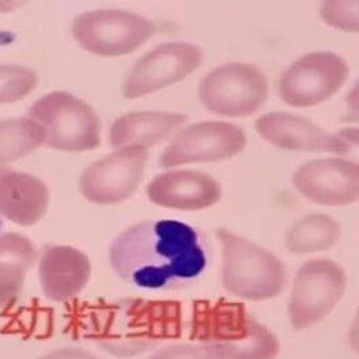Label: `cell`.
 Instances as JSON below:
<instances>
[{
  "label": "cell",
  "mask_w": 359,
  "mask_h": 359,
  "mask_svg": "<svg viewBox=\"0 0 359 359\" xmlns=\"http://www.w3.org/2000/svg\"><path fill=\"white\" fill-rule=\"evenodd\" d=\"M44 145V131L29 118L0 121V165L22 158Z\"/></svg>",
  "instance_id": "obj_20"
},
{
  "label": "cell",
  "mask_w": 359,
  "mask_h": 359,
  "mask_svg": "<svg viewBox=\"0 0 359 359\" xmlns=\"http://www.w3.org/2000/svg\"><path fill=\"white\" fill-rule=\"evenodd\" d=\"M39 83L37 73L20 65H0V104L22 100Z\"/></svg>",
  "instance_id": "obj_21"
},
{
  "label": "cell",
  "mask_w": 359,
  "mask_h": 359,
  "mask_svg": "<svg viewBox=\"0 0 359 359\" xmlns=\"http://www.w3.org/2000/svg\"><path fill=\"white\" fill-rule=\"evenodd\" d=\"M186 122V116L175 112H130L118 118L109 133L111 145L116 149H149L167 140Z\"/></svg>",
  "instance_id": "obj_17"
},
{
  "label": "cell",
  "mask_w": 359,
  "mask_h": 359,
  "mask_svg": "<svg viewBox=\"0 0 359 359\" xmlns=\"http://www.w3.org/2000/svg\"><path fill=\"white\" fill-rule=\"evenodd\" d=\"M257 133L269 144L295 152H328L347 154L351 148L337 135L330 134L308 119L287 114L272 112L256 122Z\"/></svg>",
  "instance_id": "obj_13"
},
{
  "label": "cell",
  "mask_w": 359,
  "mask_h": 359,
  "mask_svg": "<svg viewBox=\"0 0 359 359\" xmlns=\"http://www.w3.org/2000/svg\"><path fill=\"white\" fill-rule=\"evenodd\" d=\"M223 249L222 282L241 299L266 301L278 297L287 282L280 258L229 230L216 231Z\"/></svg>",
  "instance_id": "obj_3"
},
{
  "label": "cell",
  "mask_w": 359,
  "mask_h": 359,
  "mask_svg": "<svg viewBox=\"0 0 359 359\" xmlns=\"http://www.w3.org/2000/svg\"><path fill=\"white\" fill-rule=\"evenodd\" d=\"M346 271L331 259H310L301 266L292 285L288 317L295 331L324 320L343 298Z\"/></svg>",
  "instance_id": "obj_7"
},
{
  "label": "cell",
  "mask_w": 359,
  "mask_h": 359,
  "mask_svg": "<svg viewBox=\"0 0 359 359\" xmlns=\"http://www.w3.org/2000/svg\"><path fill=\"white\" fill-rule=\"evenodd\" d=\"M246 141V134L239 126L229 122H201L180 131L158 161L164 168L222 161L241 154Z\"/></svg>",
  "instance_id": "obj_11"
},
{
  "label": "cell",
  "mask_w": 359,
  "mask_h": 359,
  "mask_svg": "<svg viewBox=\"0 0 359 359\" xmlns=\"http://www.w3.org/2000/svg\"><path fill=\"white\" fill-rule=\"evenodd\" d=\"M292 183L304 197L313 203L350 205L358 200V164L340 157L314 160L297 170Z\"/></svg>",
  "instance_id": "obj_12"
},
{
  "label": "cell",
  "mask_w": 359,
  "mask_h": 359,
  "mask_svg": "<svg viewBox=\"0 0 359 359\" xmlns=\"http://www.w3.org/2000/svg\"><path fill=\"white\" fill-rule=\"evenodd\" d=\"M149 359H219L216 351L203 343L172 344L156 351Z\"/></svg>",
  "instance_id": "obj_23"
},
{
  "label": "cell",
  "mask_w": 359,
  "mask_h": 359,
  "mask_svg": "<svg viewBox=\"0 0 359 359\" xmlns=\"http://www.w3.org/2000/svg\"><path fill=\"white\" fill-rule=\"evenodd\" d=\"M72 30L83 50L115 57L142 47L156 33V25L130 11L103 8L78 15Z\"/></svg>",
  "instance_id": "obj_5"
},
{
  "label": "cell",
  "mask_w": 359,
  "mask_h": 359,
  "mask_svg": "<svg viewBox=\"0 0 359 359\" xmlns=\"http://www.w3.org/2000/svg\"><path fill=\"white\" fill-rule=\"evenodd\" d=\"M268 81L248 63H227L203 78L198 96L208 111L241 118L256 114L268 99Z\"/></svg>",
  "instance_id": "obj_6"
},
{
  "label": "cell",
  "mask_w": 359,
  "mask_h": 359,
  "mask_svg": "<svg viewBox=\"0 0 359 359\" xmlns=\"http://www.w3.org/2000/svg\"><path fill=\"white\" fill-rule=\"evenodd\" d=\"M348 77V65L334 52H311L294 62L279 81V96L291 107H313L331 99Z\"/></svg>",
  "instance_id": "obj_8"
},
{
  "label": "cell",
  "mask_w": 359,
  "mask_h": 359,
  "mask_svg": "<svg viewBox=\"0 0 359 359\" xmlns=\"http://www.w3.org/2000/svg\"><path fill=\"white\" fill-rule=\"evenodd\" d=\"M37 264L41 290L53 302L73 299L90 280L89 257L73 246H48L40 253Z\"/></svg>",
  "instance_id": "obj_15"
},
{
  "label": "cell",
  "mask_w": 359,
  "mask_h": 359,
  "mask_svg": "<svg viewBox=\"0 0 359 359\" xmlns=\"http://www.w3.org/2000/svg\"><path fill=\"white\" fill-rule=\"evenodd\" d=\"M190 337L210 346L219 359H276L280 343L239 304L196 302Z\"/></svg>",
  "instance_id": "obj_2"
},
{
  "label": "cell",
  "mask_w": 359,
  "mask_h": 359,
  "mask_svg": "<svg viewBox=\"0 0 359 359\" xmlns=\"http://www.w3.org/2000/svg\"><path fill=\"white\" fill-rule=\"evenodd\" d=\"M27 118L44 131V145L63 152L96 149L102 141V122L92 105L67 92H52L39 99Z\"/></svg>",
  "instance_id": "obj_4"
},
{
  "label": "cell",
  "mask_w": 359,
  "mask_h": 359,
  "mask_svg": "<svg viewBox=\"0 0 359 359\" xmlns=\"http://www.w3.org/2000/svg\"><path fill=\"white\" fill-rule=\"evenodd\" d=\"M39 359H99L96 355H93L92 353L82 350V348H59L55 350L50 354H46L44 357Z\"/></svg>",
  "instance_id": "obj_24"
},
{
  "label": "cell",
  "mask_w": 359,
  "mask_h": 359,
  "mask_svg": "<svg viewBox=\"0 0 359 359\" xmlns=\"http://www.w3.org/2000/svg\"><path fill=\"white\" fill-rule=\"evenodd\" d=\"M204 53L190 43H164L147 52L131 69L123 85V96L134 100L174 85L193 74Z\"/></svg>",
  "instance_id": "obj_10"
},
{
  "label": "cell",
  "mask_w": 359,
  "mask_h": 359,
  "mask_svg": "<svg viewBox=\"0 0 359 359\" xmlns=\"http://www.w3.org/2000/svg\"><path fill=\"white\" fill-rule=\"evenodd\" d=\"M148 149L123 148L90 164L79 180V191L90 203L112 205L130 198L144 178Z\"/></svg>",
  "instance_id": "obj_9"
},
{
  "label": "cell",
  "mask_w": 359,
  "mask_h": 359,
  "mask_svg": "<svg viewBox=\"0 0 359 359\" xmlns=\"http://www.w3.org/2000/svg\"><path fill=\"white\" fill-rule=\"evenodd\" d=\"M39 256L37 246L29 238L17 232L0 233V308L20 297Z\"/></svg>",
  "instance_id": "obj_18"
},
{
  "label": "cell",
  "mask_w": 359,
  "mask_h": 359,
  "mask_svg": "<svg viewBox=\"0 0 359 359\" xmlns=\"http://www.w3.org/2000/svg\"><path fill=\"white\" fill-rule=\"evenodd\" d=\"M358 0H328L321 4L320 14L325 24L348 33L359 30Z\"/></svg>",
  "instance_id": "obj_22"
},
{
  "label": "cell",
  "mask_w": 359,
  "mask_h": 359,
  "mask_svg": "<svg viewBox=\"0 0 359 359\" xmlns=\"http://www.w3.org/2000/svg\"><path fill=\"white\" fill-rule=\"evenodd\" d=\"M50 206V190L43 180L0 167V217L21 227L37 224Z\"/></svg>",
  "instance_id": "obj_16"
},
{
  "label": "cell",
  "mask_w": 359,
  "mask_h": 359,
  "mask_svg": "<svg viewBox=\"0 0 359 359\" xmlns=\"http://www.w3.org/2000/svg\"><path fill=\"white\" fill-rule=\"evenodd\" d=\"M147 194L151 203L167 209L203 210L220 201L222 186L205 172L178 170L156 177Z\"/></svg>",
  "instance_id": "obj_14"
},
{
  "label": "cell",
  "mask_w": 359,
  "mask_h": 359,
  "mask_svg": "<svg viewBox=\"0 0 359 359\" xmlns=\"http://www.w3.org/2000/svg\"><path fill=\"white\" fill-rule=\"evenodd\" d=\"M341 226L331 216L313 213L295 222L285 235V246L292 255L324 252L339 242Z\"/></svg>",
  "instance_id": "obj_19"
},
{
  "label": "cell",
  "mask_w": 359,
  "mask_h": 359,
  "mask_svg": "<svg viewBox=\"0 0 359 359\" xmlns=\"http://www.w3.org/2000/svg\"><path fill=\"white\" fill-rule=\"evenodd\" d=\"M114 272L144 290H180L197 282L209 264L205 236L175 220H147L118 235L109 248Z\"/></svg>",
  "instance_id": "obj_1"
}]
</instances>
